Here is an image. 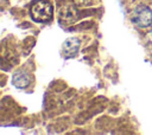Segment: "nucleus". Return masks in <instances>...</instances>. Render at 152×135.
Segmentation results:
<instances>
[{"label":"nucleus","mask_w":152,"mask_h":135,"mask_svg":"<svg viewBox=\"0 0 152 135\" xmlns=\"http://www.w3.org/2000/svg\"><path fill=\"white\" fill-rule=\"evenodd\" d=\"M31 17L38 22L50 21L52 18V6L49 1L38 0L31 6Z\"/></svg>","instance_id":"obj_1"},{"label":"nucleus","mask_w":152,"mask_h":135,"mask_svg":"<svg viewBox=\"0 0 152 135\" xmlns=\"http://www.w3.org/2000/svg\"><path fill=\"white\" fill-rule=\"evenodd\" d=\"M132 21L139 27H148L152 25V11L147 6H137L132 12Z\"/></svg>","instance_id":"obj_2"},{"label":"nucleus","mask_w":152,"mask_h":135,"mask_svg":"<svg viewBox=\"0 0 152 135\" xmlns=\"http://www.w3.org/2000/svg\"><path fill=\"white\" fill-rule=\"evenodd\" d=\"M80 49V40L77 38H69L63 44V53L66 57H72Z\"/></svg>","instance_id":"obj_3"},{"label":"nucleus","mask_w":152,"mask_h":135,"mask_svg":"<svg viewBox=\"0 0 152 135\" xmlns=\"http://www.w3.org/2000/svg\"><path fill=\"white\" fill-rule=\"evenodd\" d=\"M12 81H13V84L17 88H26L31 82V77L25 71H20V72L14 73Z\"/></svg>","instance_id":"obj_4"},{"label":"nucleus","mask_w":152,"mask_h":135,"mask_svg":"<svg viewBox=\"0 0 152 135\" xmlns=\"http://www.w3.org/2000/svg\"><path fill=\"white\" fill-rule=\"evenodd\" d=\"M61 19L70 22V21H74L76 19V15H77V12L76 9L71 6V5H66L64 6L62 9H61Z\"/></svg>","instance_id":"obj_5"},{"label":"nucleus","mask_w":152,"mask_h":135,"mask_svg":"<svg viewBox=\"0 0 152 135\" xmlns=\"http://www.w3.org/2000/svg\"><path fill=\"white\" fill-rule=\"evenodd\" d=\"M91 0H74V2L77 5V6H86V5H89Z\"/></svg>","instance_id":"obj_6"},{"label":"nucleus","mask_w":152,"mask_h":135,"mask_svg":"<svg viewBox=\"0 0 152 135\" xmlns=\"http://www.w3.org/2000/svg\"><path fill=\"white\" fill-rule=\"evenodd\" d=\"M148 38H150V40L152 41V31H151V32L148 33Z\"/></svg>","instance_id":"obj_7"}]
</instances>
